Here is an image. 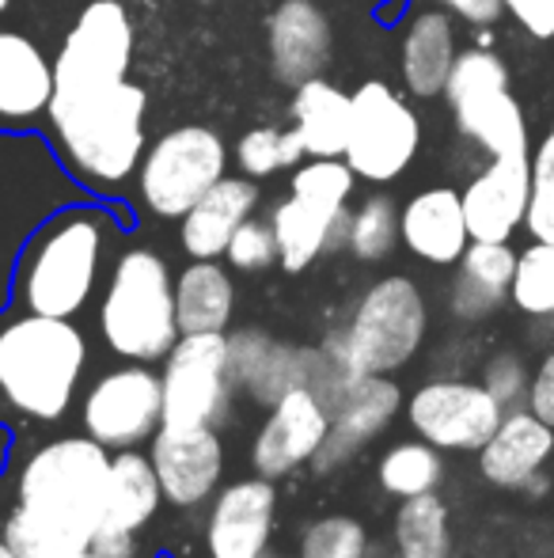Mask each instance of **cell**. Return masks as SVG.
<instances>
[{
    "label": "cell",
    "instance_id": "cell-32",
    "mask_svg": "<svg viewBox=\"0 0 554 558\" xmlns=\"http://www.w3.org/2000/svg\"><path fill=\"white\" fill-rule=\"evenodd\" d=\"M395 558H452V513L441 494H421L395 506Z\"/></svg>",
    "mask_w": 554,
    "mask_h": 558
},
{
    "label": "cell",
    "instance_id": "cell-48",
    "mask_svg": "<svg viewBox=\"0 0 554 558\" xmlns=\"http://www.w3.org/2000/svg\"><path fill=\"white\" fill-rule=\"evenodd\" d=\"M12 12V0H0V15H8Z\"/></svg>",
    "mask_w": 554,
    "mask_h": 558
},
{
    "label": "cell",
    "instance_id": "cell-47",
    "mask_svg": "<svg viewBox=\"0 0 554 558\" xmlns=\"http://www.w3.org/2000/svg\"><path fill=\"white\" fill-rule=\"evenodd\" d=\"M0 558H20V555L12 551V544L4 539V532H0Z\"/></svg>",
    "mask_w": 554,
    "mask_h": 558
},
{
    "label": "cell",
    "instance_id": "cell-30",
    "mask_svg": "<svg viewBox=\"0 0 554 558\" xmlns=\"http://www.w3.org/2000/svg\"><path fill=\"white\" fill-rule=\"evenodd\" d=\"M168 506L160 478L148 460V448H122L111 452V478H107V513L103 524L126 532H145L156 513Z\"/></svg>",
    "mask_w": 554,
    "mask_h": 558
},
{
    "label": "cell",
    "instance_id": "cell-15",
    "mask_svg": "<svg viewBox=\"0 0 554 558\" xmlns=\"http://www.w3.org/2000/svg\"><path fill=\"white\" fill-rule=\"evenodd\" d=\"M229 361L239 396L270 411L288 391L316 388L323 350L319 345H288L259 331V327H244V331H229Z\"/></svg>",
    "mask_w": 554,
    "mask_h": 558
},
{
    "label": "cell",
    "instance_id": "cell-10",
    "mask_svg": "<svg viewBox=\"0 0 554 558\" xmlns=\"http://www.w3.org/2000/svg\"><path fill=\"white\" fill-rule=\"evenodd\" d=\"M76 422L81 434L96 437L111 452L145 448L163 426L160 368L145 361H122L99 373L76 399Z\"/></svg>",
    "mask_w": 554,
    "mask_h": 558
},
{
    "label": "cell",
    "instance_id": "cell-42",
    "mask_svg": "<svg viewBox=\"0 0 554 558\" xmlns=\"http://www.w3.org/2000/svg\"><path fill=\"white\" fill-rule=\"evenodd\" d=\"M505 12L540 43L554 38V0H505Z\"/></svg>",
    "mask_w": 554,
    "mask_h": 558
},
{
    "label": "cell",
    "instance_id": "cell-33",
    "mask_svg": "<svg viewBox=\"0 0 554 558\" xmlns=\"http://www.w3.org/2000/svg\"><path fill=\"white\" fill-rule=\"evenodd\" d=\"M509 301L525 319L554 331V243L532 240L525 251H517Z\"/></svg>",
    "mask_w": 554,
    "mask_h": 558
},
{
    "label": "cell",
    "instance_id": "cell-26",
    "mask_svg": "<svg viewBox=\"0 0 554 558\" xmlns=\"http://www.w3.org/2000/svg\"><path fill=\"white\" fill-rule=\"evenodd\" d=\"M456 58V27H452V15L444 8H426V12L410 15L399 50V73L410 96H444V84H448Z\"/></svg>",
    "mask_w": 554,
    "mask_h": 558
},
{
    "label": "cell",
    "instance_id": "cell-14",
    "mask_svg": "<svg viewBox=\"0 0 554 558\" xmlns=\"http://www.w3.org/2000/svg\"><path fill=\"white\" fill-rule=\"evenodd\" d=\"M160 478L163 501L178 513L209 506L224 486V437L217 426H160L145 445Z\"/></svg>",
    "mask_w": 554,
    "mask_h": 558
},
{
    "label": "cell",
    "instance_id": "cell-49",
    "mask_svg": "<svg viewBox=\"0 0 554 558\" xmlns=\"http://www.w3.org/2000/svg\"><path fill=\"white\" fill-rule=\"evenodd\" d=\"M262 558H296V555H281V551H267Z\"/></svg>",
    "mask_w": 554,
    "mask_h": 558
},
{
    "label": "cell",
    "instance_id": "cell-36",
    "mask_svg": "<svg viewBox=\"0 0 554 558\" xmlns=\"http://www.w3.org/2000/svg\"><path fill=\"white\" fill-rule=\"evenodd\" d=\"M304 141L296 130H274V125H255L236 141V160L247 179H270L281 168H296L304 160Z\"/></svg>",
    "mask_w": 554,
    "mask_h": 558
},
{
    "label": "cell",
    "instance_id": "cell-9",
    "mask_svg": "<svg viewBox=\"0 0 554 558\" xmlns=\"http://www.w3.org/2000/svg\"><path fill=\"white\" fill-rule=\"evenodd\" d=\"M163 426H217L236 411V380L229 361V331L178 335L160 361Z\"/></svg>",
    "mask_w": 554,
    "mask_h": 558
},
{
    "label": "cell",
    "instance_id": "cell-34",
    "mask_svg": "<svg viewBox=\"0 0 554 558\" xmlns=\"http://www.w3.org/2000/svg\"><path fill=\"white\" fill-rule=\"evenodd\" d=\"M354 183L357 171L346 163V156H311V160L296 163L293 179H288V194H296L327 217H342L349 209Z\"/></svg>",
    "mask_w": 554,
    "mask_h": 558
},
{
    "label": "cell",
    "instance_id": "cell-38",
    "mask_svg": "<svg viewBox=\"0 0 554 558\" xmlns=\"http://www.w3.org/2000/svg\"><path fill=\"white\" fill-rule=\"evenodd\" d=\"M0 532L4 539L12 544V551L20 558H50V555H61V551H73V547H84L76 544L69 532H61L53 521H46L42 513L27 506H12L0 521Z\"/></svg>",
    "mask_w": 554,
    "mask_h": 558
},
{
    "label": "cell",
    "instance_id": "cell-41",
    "mask_svg": "<svg viewBox=\"0 0 554 558\" xmlns=\"http://www.w3.org/2000/svg\"><path fill=\"white\" fill-rule=\"evenodd\" d=\"M482 388L505 407V411H517V407H528V388H532V376H528V365L517 350H497L482 361Z\"/></svg>",
    "mask_w": 554,
    "mask_h": 558
},
{
    "label": "cell",
    "instance_id": "cell-27",
    "mask_svg": "<svg viewBox=\"0 0 554 558\" xmlns=\"http://www.w3.org/2000/svg\"><path fill=\"white\" fill-rule=\"evenodd\" d=\"M278 235V266L285 274H304L319 263L323 255L346 247L349 240V209L342 217H327L319 209H311L308 202H300L296 194L281 198L270 214Z\"/></svg>",
    "mask_w": 554,
    "mask_h": 558
},
{
    "label": "cell",
    "instance_id": "cell-22",
    "mask_svg": "<svg viewBox=\"0 0 554 558\" xmlns=\"http://www.w3.org/2000/svg\"><path fill=\"white\" fill-rule=\"evenodd\" d=\"M479 475L497 490H528L554 456V426L528 407L505 411L490 441L479 448Z\"/></svg>",
    "mask_w": 554,
    "mask_h": 558
},
{
    "label": "cell",
    "instance_id": "cell-24",
    "mask_svg": "<svg viewBox=\"0 0 554 558\" xmlns=\"http://www.w3.org/2000/svg\"><path fill=\"white\" fill-rule=\"evenodd\" d=\"M259 209V183L247 175L213 183L178 221V243L190 258H224L236 228Z\"/></svg>",
    "mask_w": 554,
    "mask_h": 558
},
{
    "label": "cell",
    "instance_id": "cell-29",
    "mask_svg": "<svg viewBox=\"0 0 554 558\" xmlns=\"http://www.w3.org/2000/svg\"><path fill=\"white\" fill-rule=\"evenodd\" d=\"M288 114H293V130L300 133L308 156H346L354 96H346L338 84L316 76V81L293 88Z\"/></svg>",
    "mask_w": 554,
    "mask_h": 558
},
{
    "label": "cell",
    "instance_id": "cell-40",
    "mask_svg": "<svg viewBox=\"0 0 554 558\" xmlns=\"http://www.w3.org/2000/svg\"><path fill=\"white\" fill-rule=\"evenodd\" d=\"M232 270L239 274H262L270 266H278V235L270 217H247L244 225L236 228V235L229 240V251H224Z\"/></svg>",
    "mask_w": 554,
    "mask_h": 558
},
{
    "label": "cell",
    "instance_id": "cell-31",
    "mask_svg": "<svg viewBox=\"0 0 554 558\" xmlns=\"http://www.w3.org/2000/svg\"><path fill=\"white\" fill-rule=\"evenodd\" d=\"M444 475H448L444 452L436 445L421 441V437H407V441L387 445L377 460V486L395 501L436 494Z\"/></svg>",
    "mask_w": 554,
    "mask_h": 558
},
{
    "label": "cell",
    "instance_id": "cell-19",
    "mask_svg": "<svg viewBox=\"0 0 554 558\" xmlns=\"http://www.w3.org/2000/svg\"><path fill=\"white\" fill-rule=\"evenodd\" d=\"M532 194V156H494L459 191L471 240L509 243L525 228Z\"/></svg>",
    "mask_w": 554,
    "mask_h": 558
},
{
    "label": "cell",
    "instance_id": "cell-43",
    "mask_svg": "<svg viewBox=\"0 0 554 558\" xmlns=\"http://www.w3.org/2000/svg\"><path fill=\"white\" fill-rule=\"evenodd\" d=\"M528 411L540 414L547 426H554V342L543 353L540 368L532 373V388H528Z\"/></svg>",
    "mask_w": 554,
    "mask_h": 558
},
{
    "label": "cell",
    "instance_id": "cell-12",
    "mask_svg": "<svg viewBox=\"0 0 554 558\" xmlns=\"http://www.w3.org/2000/svg\"><path fill=\"white\" fill-rule=\"evenodd\" d=\"M421 148V122L415 107L384 81H365L354 92L346 163L365 183H395L415 163Z\"/></svg>",
    "mask_w": 554,
    "mask_h": 558
},
{
    "label": "cell",
    "instance_id": "cell-7",
    "mask_svg": "<svg viewBox=\"0 0 554 558\" xmlns=\"http://www.w3.org/2000/svg\"><path fill=\"white\" fill-rule=\"evenodd\" d=\"M444 99L467 141L494 156H528V122L509 88V69L494 50H464L444 84Z\"/></svg>",
    "mask_w": 554,
    "mask_h": 558
},
{
    "label": "cell",
    "instance_id": "cell-39",
    "mask_svg": "<svg viewBox=\"0 0 554 558\" xmlns=\"http://www.w3.org/2000/svg\"><path fill=\"white\" fill-rule=\"evenodd\" d=\"M525 228L532 240L554 243V125L532 153V194H528Z\"/></svg>",
    "mask_w": 554,
    "mask_h": 558
},
{
    "label": "cell",
    "instance_id": "cell-28",
    "mask_svg": "<svg viewBox=\"0 0 554 558\" xmlns=\"http://www.w3.org/2000/svg\"><path fill=\"white\" fill-rule=\"evenodd\" d=\"M175 312L183 335L229 331L236 316V281L217 258H194L175 278Z\"/></svg>",
    "mask_w": 554,
    "mask_h": 558
},
{
    "label": "cell",
    "instance_id": "cell-46",
    "mask_svg": "<svg viewBox=\"0 0 554 558\" xmlns=\"http://www.w3.org/2000/svg\"><path fill=\"white\" fill-rule=\"evenodd\" d=\"M50 558H96L91 547H73V551H61V555H50Z\"/></svg>",
    "mask_w": 554,
    "mask_h": 558
},
{
    "label": "cell",
    "instance_id": "cell-20",
    "mask_svg": "<svg viewBox=\"0 0 554 558\" xmlns=\"http://www.w3.org/2000/svg\"><path fill=\"white\" fill-rule=\"evenodd\" d=\"M334 50V31L327 12L316 0H281L267 20V53L270 73L285 88L323 76Z\"/></svg>",
    "mask_w": 554,
    "mask_h": 558
},
{
    "label": "cell",
    "instance_id": "cell-5",
    "mask_svg": "<svg viewBox=\"0 0 554 558\" xmlns=\"http://www.w3.org/2000/svg\"><path fill=\"white\" fill-rule=\"evenodd\" d=\"M96 324L103 345L119 361L160 365L178 342L175 274L152 247H126L99 289Z\"/></svg>",
    "mask_w": 554,
    "mask_h": 558
},
{
    "label": "cell",
    "instance_id": "cell-37",
    "mask_svg": "<svg viewBox=\"0 0 554 558\" xmlns=\"http://www.w3.org/2000/svg\"><path fill=\"white\" fill-rule=\"evenodd\" d=\"M296 558H369V529L349 513H327L304 524Z\"/></svg>",
    "mask_w": 554,
    "mask_h": 558
},
{
    "label": "cell",
    "instance_id": "cell-35",
    "mask_svg": "<svg viewBox=\"0 0 554 558\" xmlns=\"http://www.w3.org/2000/svg\"><path fill=\"white\" fill-rule=\"evenodd\" d=\"M403 243L399 235V206L387 194H369L357 209H349V240L346 251L357 263H384Z\"/></svg>",
    "mask_w": 554,
    "mask_h": 558
},
{
    "label": "cell",
    "instance_id": "cell-16",
    "mask_svg": "<svg viewBox=\"0 0 554 558\" xmlns=\"http://www.w3.org/2000/svg\"><path fill=\"white\" fill-rule=\"evenodd\" d=\"M403 388L392 376H354L338 396L331 399V429L327 441L311 460L316 475H334L354 456H361L377 437L387 434L403 414Z\"/></svg>",
    "mask_w": 554,
    "mask_h": 558
},
{
    "label": "cell",
    "instance_id": "cell-45",
    "mask_svg": "<svg viewBox=\"0 0 554 558\" xmlns=\"http://www.w3.org/2000/svg\"><path fill=\"white\" fill-rule=\"evenodd\" d=\"M448 15L475 23V27H490L505 15V0H436Z\"/></svg>",
    "mask_w": 554,
    "mask_h": 558
},
{
    "label": "cell",
    "instance_id": "cell-13",
    "mask_svg": "<svg viewBox=\"0 0 554 558\" xmlns=\"http://www.w3.org/2000/svg\"><path fill=\"white\" fill-rule=\"evenodd\" d=\"M403 414L415 437L441 452H479L497 429L505 407L482 388V380L436 376L410 391Z\"/></svg>",
    "mask_w": 554,
    "mask_h": 558
},
{
    "label": "cell",
    "instance_id": "cell-6",
    "mask_svg": "<svg viewBox=\"0 0 554 558\" xmlns=\"http://www.w3.org/2000/svg\"><path fill=\"white\" fill-rule=\"evenodd\" d=\"M429 331V304L415 278H380L357 296L346 324L327 331L319 350L349 376H395L418 357Z\"/></svg>",
    "mask_w": 554,
    "mask_h": 558
},
{
    "label": "cell",
    "instance_id": "cell-2",
    "mask_svg": "<svg viewBox=\"0 0 554 558\" xmlns=\"http://www.w3.org/2000/svg\"><path fill=\"white\" fill-rule=\"evenodd\" d=\"M114 235V217L99 206H65L46 217L15 258V308L58 319L88 312L111 270Z\"/></svg>",
    "mask_w": 554,
    "mask_h": 558
},
{
    "label": "cell",
    "instance_id": "cell-21",
    "mask_svg": "<svg viewBox=\"0 0 554 558\" xmlns=\"http://www.w3.org/2000/svg\"><path fill=\"white\" fill-rule=\"evenodd\" d=\"M53 61L30 35L0 27V130H38L50 114Z\"/></svg>",
    "mask_w": 554,
    "mask_h": 558
},
{
    "label": "cell",
    "instance_id": "cell-18",
    "mask_svg": "<svg viewBox=\"0 0 554 558\" xmlns=\"http://www.w3.org/2000/svg\"><path fill=\"white\" fill-rule=\"evenodd\" d=\"M327 429H331V407L311 388L288 391L270 407L267 418L255 429L251 471L281 483L300 468H311L316 452L327 441Z\"/></svg>",
    "mask_w": 554,
    "mask_h": 558
},
{
    "label": "cell",
    "instance_id": "cell-17",
    "mask_svg": "<svg viewBox=\"0 0 554 558\" xmlns=\"http://www.w3.org/2000/svg\"><path fill=\"white\" fill-rule=\"evenodd\" d=\"M278 483L262 475L232 478L213 494L206 513V558H262L274 551Z\"/></svg>",
    "mask_w": 554,
    "mask_h": 558
},
{
    "label": "cell",
    "instance_id": "cell-8",
    "mask_svg": "<svg viewBox=\"0 0 554 558\" xmlns=\"http://www.w3.org/2000/svg\"><path fill=\"white\" fill-rule=\"evenodd\" d=\"M229 148L209 125H178L163 133L137 168V194L145 209L163 221H183L190 206L224 179Z\"/></svg>",
    "mask_w": 554,
    "mask_h": 558
},
{
    "label": "cell",
    "instance_id": "cell-1",
    "mask_svg": "<svg viewBox=\"0 0 554 558\" xmlns=\"http://www.w3.org/2000/svg\"><path fill=\"white\" fill-rule=\"evenodd\" d=\"M91 345L73 319L4 312L0 316V426L30 429L69 418L84 391Z\"/></svg>",
    "mask_w": 554,
    "mask_h": 558
},
{
    "label": "cell",
    "instance_id": "cell-11",
    "mask_svg": "<svg viewBox=\"0 0 554 558\" xmlns=\"http://www.w3.org/2000/svg\"><path fill=\"white\" fill-rule=\"evenodd\" d=\"M134 20L122 0H88L53 58V96L103 88L130 76Z\"/></svg>",
    "mask_w": 554,
    "mask_h": 558
},
{
    "label": "cell",
    "instance_id": "cell-25",
    "mask_svg": "<svg viewBox=\"0 0 554 558\" xmlns=\"http://www.w3.org/2000/svg\"><path fill=\"white\" fill-rule=\"evenodd\" d=\"M517 251L509 243L471 240L456 263V278L448 289V312L459 324H482L509 301Z\"/></svg>",
    "mask_w": 554,
    "mask_h": 558
},
{
    "label": "cell",
    "instance_id": "cell-23",
    "mask_svg": "<svg viewBox=\"0 0 554 558\" xmlns=\"http://www.w3.org/2000/svg\"><path fill=\"white\" fill-rule=\"evenodd\" d=\"M403 247L429 266H456L471 243L456 186H429L399 209Z\"/></svg>",
    "mask_w": 554,
    "mask_h": 558
},
{
    "label": "cell",
    "instance_id": "cell-4",
    "mask_svg": "<svg viewBox=\"0 0 554 558\" xmlns=\"http://www.w3.org/2000/svg\"><path fill=\"white\" fill-rule=\"evenodd\" d=\"M111 448L88 434H65L30 448L12 478L15 506H27L53 521L76 544L91 547L107 513Z\"/></svg>",
    "mask_w": 554,
    "mask_h": 558
},
{
    "label": "cell",
    "instance_id": "cell-3",
    "mask_svg": "<svg viewBox=\"0 0 554 558\" xmlns=\"http://www.w3.org/2000/svg\"><path fill=\"white\" fill-rule=\"evenodd\" d=\"M148 96L137 84L119 81L103 88L53 96L46 130L58 160L88 191L114 194L137 175L145 156Z\"/></svg>",
    "mask_w": 554,
    "mask_h": 558
},
{
    "label": "cell",
    "instance_id": "cell-44",
    "mask_svg": "<svg viewBox=\"0 0 554 558\" xmlns=\"http://www.w3.org/2000/svg\"><path fill=\"white\" fill-rule=\"evenodd\" d=\"M91 551H96V558H137V551H140L137 532L99 524V532L91 536Z\"/></svg>",
    "mask_w": 554,
    "mask_h": 558
}]
</instances>
